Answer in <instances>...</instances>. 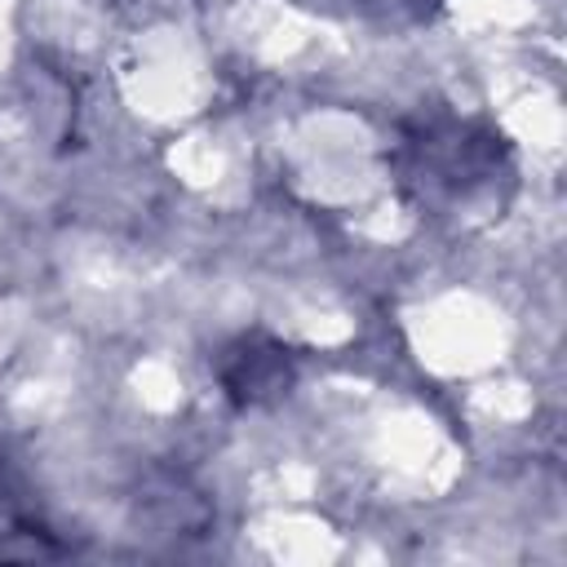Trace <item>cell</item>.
Listing matches in <instances>:
<instances>
[{
    "label": "cell",
    "instance_id": "cell-1",
    "mask_svg": "<svg viewBox=\"0 0 567 567\" xmlns=\"http://www.w3.org/2000/svg\"><path fill=\"white\" fill-rule=\"evenodd\" d=\"M221 385L239 408L266 403L292 385V359L279 341H270L261 332L239 337L221 359Z\"/></svg>",
    "mask_w": 567,
    "mask_h": 567
}]
</instances>
